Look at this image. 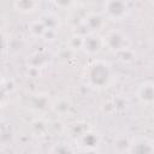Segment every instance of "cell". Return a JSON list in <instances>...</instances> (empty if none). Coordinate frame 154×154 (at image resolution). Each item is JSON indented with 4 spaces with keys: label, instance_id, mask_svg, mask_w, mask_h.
I'll use <instances>...</instances> for the list:
<instances>
[{
    "label": "cell",
    "instance_id": "9",
    "mask_svg": "<svg viewBox=\"0 0 154 154\" xmlns=\"http://www.w3.org/2000/svg\"><path fill=\"white\" fill-rule=\"evenodd\" d=\"M136 97L144 106L154 103V82L141 83L136 89Z\"/></svg>",
    "mask_w": 154,
    "mask_h": 154
},
{
    "label": "cell",
    "instance_id": "17",
    "mask_svg": "<svg viewBox=\"0 0 154 154\" xmlns=\"http://www.w3.org/2000/svg\"><path fill=\"white\" fill-rule=\"evenodd\" d=\"M83 40H84V35H83V34L75 32V34H72V35L69 37L66 45H67L71 49H73L75 52H77V51H82V47H83Z\"/></svg>",
    "mask_w": 154,
    "mask_h": 154
},
{
    "label": "cell",
    "instance_id": "3",
    "mask_svg": "<svg viewBox=\"0 0 154 154\" xmlns=\"http://www.w3.org/2000/svg\"><path fill=\"white\" fill-rule=\"evenodd\" d=\"M103 45H105V49H107L108 52L116 54L122 49H125L128 47H130V38L129 36L118 30V29H111L107 30L103 35Z\"/></svg>",
    "mask_w": 154,
    "mask_h": 154
},
{
    "label": "cell",
    "instance_id": "10",
    "mask_svg": "<svg viewBox=\"0 0 154 154\" xmlns=\"http://www.w3.org/2000/svg\"><path fill=\"white\" fill-rule=\"evenodd\" d=\"M14 11L22 14H30L38 10L40 0H12Z\"/></svg>",
    "mask_w": 154,
    "mask_h": 154
},
{
    "label": "cell",
    "instance_id": "20",
    "mask_svg": "<svg viewBox=\"0 0 154 154\" xmlns=\"http://www.w3.org/2000/svg\"><path fill=\"white\" fill-rule=\"evenodd\" d=\"M58 32H59V31H57V30L47 29V30H46V32H45V35H43V37H42V40H43V41H46V42H53V41L57 38Z\"/></svg>",
    "mask_w": 154,
    "mask_h": 154
},
{
    "label": "cell",
    "instance_id": "5",
    "mask_svg": "<svg viewBox=\"0 0 154 154\" xmlns=\"http://www.w3.org/2000/svg\"><path fill=\"white\" fill-rule=\"evenodd\" d=\"M102 49H105L102 35L96 34V32H90V34L84 35L83 47H82V52L84 54L94 58L97 54H100Z\"/></svg>",
    "mask_w": 154,
    "mask_h": 154
},
{
    "label": "cell",
    "instance_id": "2",
    "mask_svg": "<svg viewBox=\"0 0 154 154\" xmlns=\"http://www.w3.org/2000/svg\"><path fill=\"white\" fill-rule=\"evenodd\" d=\"M101 12L108 20L120 22L129 17L131 6L128 0H105Z\"/></svg>",
    "mask_w": 154,
    "mask_h": 154
},
{
    "label": "cell",
    "instance_id": "18",
    "mask_svg": "<svg viewBox=\"0 0 154 154\" xmlns=\"http://www.w3.org/2000/svg\"><path fill=\"white\" fill-rule=\"evenodd\" d=\"M117 57V59L124 64H129V63H132L135 59H136V53L134 49H131L130 47L125 48V49H122L119 51L118 53L114 54Z\"/></svg>",
    "mask_w": 154,
    "mask_h": 154
},
{
    "label": "cell",
    "instance_id": "22",
    "mask_svg": "<svg viewBox=\"0 0 154 154\" xmlns=\"http://www.w3.org/2000/svg\"><path fill=\"white\" fill-rule=\"evenodd\" d=\"M95 0H76V5H78L79 7H87L91 4H94Z\"/></svg>",
    "mask_w": 154,
    "mask_h": 154
},
{
    "label": "cell",
    "instance_id": "12",
    "mask_svg": "<svg viewBox=\"0 0 154 154\" xmlns=\"http://www.w3.org/2000/svg\"><path fill=\"white\" fill-rule=\"evenodd\" d=\"M52 103L49 102V97L46 95V94H42V93H37V94H32L30 95V105L29 107L37 112V113H41L43 111H46L48 107H51Z\"/></svg>",
    "mask_w": 154,
    "mask_h": 154
},
{
    "label": "cell",
    "instance_id": "15",
    "mask_svg": "<svg viewBox=\"0 0 154 154\" xmlns=\"http://www.w3.org/2000/svg\"><path fill=\"white\" fill-rule=\"evenodd\" d=\"M28 29H29V34H30L32 37H35V38H41V40H42V37H43V35H45V32H46V30H47V28L45 26V24H43L38 18L35 19V20H32V22H30Z\"/></svg>",
    "mask_w": 154,
    "mask_h": 154
},
{
    "label": "cell",
    "instance_id": "4",
    "mask_svg": "<svg viewBox=\"0 0 154 154\" xmlns=\"http://www.w3.org/2000/svg\"><path fill=\"white\" fill-rule=\"evenodd\" d=\"M106 22L107 18L103 16L102 12H87L82 23V28L85 29V34H90V32H96L100 34L105 26H106Z\"/></svg>",
    "mask_w": 154,
    "mask_h": 154
},
{
    "label": "cell",
    "instance_id": "1",
    "mask_svg": "<svg viewBox=\"0 0 154 154\" xmlns=\"http://www.w3.org/2000/svg\"><path fill=\"white\" fill-rule=\"evenodd\" d=\"M112 64L102 58H91L82 70V81L84 85L93 90H105L113 82Z\"/></svg>",
    "mask_w": 154,
    "mask_h": 154
},
{
    "label": "cell",
    "instance_id": "14",
    "mask_svg": "<svg viewBox=\"0 0 154 154\" xmlns=\"http://www.w3.org/2000/svg\"><path fill=\"white\" fill-rule=\"evenodd\" d=\"M51 108L53 109L54 113L59 116H66L72 109V102L67 97H58L55 101L52 102Z\"/></svg>",
    "mask_w": 154,
    "mask_h": 154
},
{
    "label": "cell",
    "instance_id": "7",
    "mask_svg": "<svg viewBox=\"0 0 154 154\" xmlns=\"http://www.w3.org/2000/svg\"><path fill=\"white\" fill-rule=\"evenodd\" d=\"M128 153L152 154V153H154V141L148 137H136V138L131 140Z\"/></svg>",
    "mask_w": 154,
    "mask_h": 154
},
{
    "label": "cell",
    "instance_id": "8",
    "mask_svg": "<svg viewBox=\"0 0 154 154\" xmlns=\"http://www.w3.org/2000/svg\"><path fill=\"white\" fill-rule=\"evenodd\" d=\"M52 61V57L46 51H36L31 53L26 59V67H35L43 70Z\"/></svg>",
    "mask_w": 154,
    "mask_h": 154
},
{
    "label": "cell",
    "instance_id": "21",
    "mask_svg": "<svg viewBox=\"0 0 154 154\" xmlns=\"http://www.w3.org/2000/svg\"><path fill=\"white\" fill-rule=\"evenodd\" d=\"M75 149L72 147H69L67 144H58V147H54L51 152L53 153H67V152H73Z\"/></svg>",
    "mask_w": 154,
    "mask_h": 154
},
{
    "label": "cell",
    "instance_id": "16",
    "mask_svg": "<svg viewBox=\"0 0 154 154\" xmlns=\"http://www.w3.org/2000/svg\"><path fill=\"white\" fill-rule=\"evenodd\" d=\"M31 129L35 135L42 136L48 131V122L42 117H37L31 122Z\"/></svg>",
    "mask_w": 154,
    "mask_h": 154
},
{
    "label": "cell",
    "instance_id": "11",
    "mask_svg": "<svg viewBox=\"0 0 154 154\" xmlns=\"http://www.w3.org/2000/svg\"><path fill=\"white\" fill-rule=\"evenodd\" d=\"M38 19L45 24V26L47 29H53V30H57L59 31L61 25H63V19L61 17L54 12V11H47V12H43L42 14H40Z\"/></svg>",
    "mask_w": 154,
    "mask_h": 154
},
{
    "label": "cell",
    "instance_id": "19",
    "mask_svg": "<svg viewBox=\"0 0 154 154\" xmlns=\"http://www.w3.org/2000/svg\"><path fill=\"white\" fill-rule=\"evenodd\" d=\"M51 2L53 4V6L55 8H59V10H72L76 5V0H51Z\"/></svg>",
    "mask_w": 154,
    "mask_h": 154
},
{
    "label": "cell",
    "instance_id": "13",
    "mask_svg": "<svg viewBox=\"0 0 154 154\" xmlns=\"http://www.w3.org/2000/svg\"><path fill=\"white\" fill-rule=\"evenodd\" d=\"M91 126L89 123L83 122V120H78V122H73L71 123L67 128H66V134L70 138H72L73 141L78 140L82 135H84L88 130H90Z\"/></svg>",
    "mask_w": 154,
    "mask_h": 154
},
{
    "label": "cell",
    "instance_id": "6",
    "mask_svg": "<svg viewBox=\"0 0 154 154\" xmlns=\"http://www.w3.org/2000/svg\"><path fill=\"white\" fill-rule=\"evenodd\" d=\"M100 135L91 128L90 130H88L84 135H82L78 140H76V144L85 152H90V150H95L99 146H100Z\"/></svg>",
    "mask_w": 154,
    "mask_h": 154
}]
</instances>
